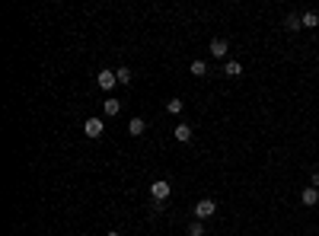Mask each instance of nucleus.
Wrapping results in <instances>:
<instances>
[{"instance_id": "f3484780", "label": "nucleus", "mask_w": 319, "mask_h": 236, "mask_svg": "<svg viewBox=\"0 0 319 236\" xmlns=\"http://www.w3.org/2000/svg\"><path fill=\"white\" fill-rule=\"evenodd\" d=\"M310 182H313V189H319V169H316V173L310 175Z\"/></svg>"}, {"instance_id": "0eeeda50", "label": "nucleus", "mask_w": 319, "mask_h": 236, "mask_svg": "<svg viewBox=\"0 0 319 236\" xmlns=\"http://www.w3.org/2000/svg\"><path fill=\"white\" fill-rule=\"evenodd\" d=\"M227 51H230V45L223 42V38H214V42H211V54H214V58H223Z\"/></svg>"}, {"instance_id": "6e6552de", "label": "nucleus", "mask_w": 319, "mask_h": 236, "mask_svg": "<svg viewBox=\"0 0 319 236\" xmlns=\"http://www.w3.org/2000/svg\"><path fill=\"white\" fill-rule=\"evenodd\" d=\"M284 26H287L290 32H297V29H303V16H297V13H287V19H284Z\"/></svg>"}, {"instance_id": "20e7f679", "label": "nucleus", "mask_w": 319, "mask_h": 236, "mask_svg": "<svg viewBox=\"0 0 319 236\" xmlns=\"http://www.w3.org/2000/svg\"><path fill=\"white\" fill-rule=\"evenodd\" d=\"M102 131H106V125L99 122V118H86V122H83V134L86 137H99Z\"/></svg>"}, {"instance_id": "9d476101", "label": "nucleus", "mask_w": 319, "mask_h": 236, "mask_svg": "<svg viewBox=\"0 0 319 236\" xmlns=\"http://www.w3.org/2000/svg\"><path fill=\"white\" fill-rule=\"evenodd\" d=\"M144 128H147V125H144V118H131V122H128V131H131L134 137H141V134H144Z\"/></svg>"}, {"instance_id": "f257e3e1", "label": "nucleus", "mask_w": 319, "mask_h": 236, "mask_svg": "<svg viewBox=\"0 0 319 236\" xmlns=\"http://www.w3.org/2000/svg\"><path fill=\"white\" fill-rule=\"evenodd\" d=\"M150 195H153V201H166L169 195H173V185H169L166 179H157V182L150 185Z\"/></svg>"}, {"instance_id": "f8f14e48", "label": "nucleus", "mask_w": 319, "mask_h": 236, "mask_svg": "<svg viewBox=\"0 0 319 236\" xmlns=\"http://www.w3.org/2000/svg\"><path fill=\"white\" fill-rule=\"evenodd\" d=\"M102 112H106V115H118V112H122V102H118V99H106V102H102Z\"/></svg>"}, {"instance_id": "423d86ee", "label": "nucleus", "mask_w": 319, "mask_h": 236, "mask_svg": "<svg viewBox=\"0 0 319 236\" xmlns=\"http://www.w3.org/2000/svg\"><path fill=\"white\" fill-rule=\"evenodd\" d=\"M173 134H175V141H179V144H189V141H191V125H175V131H173Z\"/></svg>"}, {"instance_id": "dca6fc26", "label": "nucleus", "mask_w": 319, "mask_h": 236, "mask_svg": "<svg viewBox=\"0 0 319 236\" xmlns=\"http://www.w3.org/2000/svg\"><path fill=\"white\" fill-rule=\"evenodd\" d=\"M189 236H205V227H201V220H195L189 227Z\"/></svg>"}, {"instance_id": "a211bd4d", "label": "nucleus", "mask_w": 319, "mask_h": 236, "mask_svg": "<svg viewBox=\"0 0 319 236\" xmlns=\"http://www.w3.org/2000/svg\"><path fill=\"white\" fill-rule=\"evenodd\" d=\"M109 236H122V233H118V230H112V233H109Z\"/></svg>"}, {"instance_id": "6ab92c4d", "label": "nucleus", "mask_w": 319, "mask_h": 236, "mask_svg": "<svg viewBox=\"0 0 319 236\" xmlns=\"http://www.w3.org/2000/svg\"><path fill=\"white\" fill-rule=\"evenodd\" d=\"M316 61H319V58H316Z\"/></svg>"}, {"instance_id": "ddd939ff", "label": "nucleus", "mask_w": 319, "mask_h": 236, "mask_svg": "<svg viewBox=\"0 0 319 236\" xmlns=\"http://www.w3.org/2000/svg\"><path fill=\"white\" fill-rule=\"evenodd\" d=\"M319 26V13H303V29H316Z\"/></svg>"}, {"instance_id": "4468645a", "label": "nucleus", "mask_w": 319, "mask_h": 236, "mask_svg": "<svg viewBox=\"0 0 319 236\" xmlns=\"http://www.w3.org/2000/svg\"><path fill=\"white\" fill-rule=\"evenodd\" d=\"M115 77H118V83H122V86L131 83V70L128 67H118V70H115Z\"/></svg>"}, {"instance_id": "f03ea898", "label": "nucleus", "mask_w": 319, "mask_h": 236, "mask_svg": "<svg viewBox=\"0 0 319 236\" xmlns=\"http://www.w3.org/2000/svg\"><path fill=\"white\" fill-rule=\"evenodd\" d=\"M214 211H217V205H214L211 198H201V201L195 205V217H198V220H205V217H211Z\"/></svg>"}, {"instance_id": "2eb2a0df", "label": "nucleus", "mask_w": 319, "mask_h": 236, "mask_svg": "<svg viewBox=\"0 0 319 236\" xmlns=\"http://www.w3.org/2000/svg\"><path fill=\"white\" fill-rule=\"evenodd\" d=\"M166 112L169 115H179V112H182V99H169L166 102Z\"/></svg>"}, {"instance_id": "39448f33", "label": "nucleus", "mask_w": 319, "mask_h": 236, "mask_svg": "<svg viewBox=\"0 0 319 236\" xmlns=\"http://www.w3.org/2000/svg\"><path fill=\"white\" fill-rule=\"evenodd\" d=\"M300 201H303L306 207L319 205V189H313V185H310V189H303V191H300Z\"/></svg>"}, {"instance_id": "7ed1b4c3", "label": "nucleus", "mask_w": 319, "mask_h": 236, "mask_svg": "<svg viewBox=\"0 0 319 236\" xmlns=\"http://www.w3.org/2000/svg\"><path fill=\"white\" fill-rule=\"evenodd\" d=\"M96 83H99V90H112V86L118 83V77H115V70H99Z\"/></svg>"}, {"instance_id": "9b49d317", "label": "nucleus", "mask_w": 319, "mask_h": 236, "mask_svg": "<svg viewBox=\"0 0 319 236\" xmlns=\"http://www.w3.org/2000/svg\"><path fill=\"white\" fill-rule=\"evenodd\" d=\"M223 74H227V77H239V74H243V64H239V61H227V64H223Z\"/></svg>"}, {"instance_id": "1a4fd4ad", "label": "nucleus", "mask_w": 319, "mask_h": 236, "mask_svg": "<svg viewBox=\"0 0 319 236\" xmlns=\"http://www.w3.org/2000/svg\"><path fill=\"white\" fill-rule=\"evenodd\" d=\"M189 70H191L195 77H205V74H207V61H201V58H195V61L189 64Z\"/></svg>"}]
</instances>
